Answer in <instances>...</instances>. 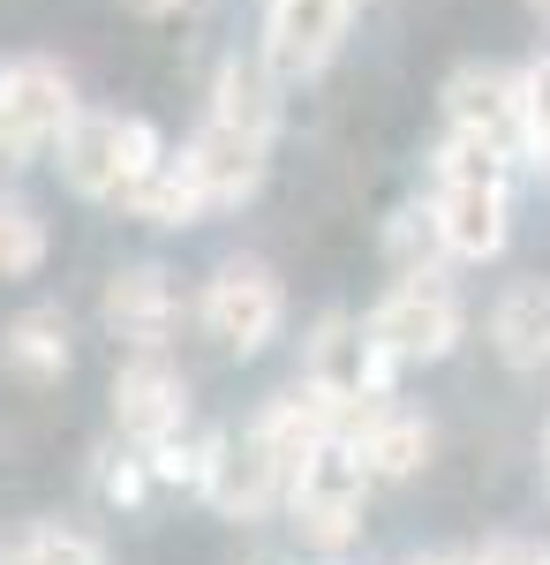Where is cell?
Wrapping results in <instances>:
<instances>
[{
    "label": "cell",
    "instance_id": "cell-1",
    "mask_svg": "<svg viewBox=\"0 0 550 565\" xmlns=\"http://www.w3.org/2000/svg\"><path fill=\"white\" fill-rule=\"evenodd\" d=\"M370 460L355 437H325L309 460L287 482V513H295V535L309 551H347L362 535V505H370Z\"/></svg>",
    "mask_w": 550,
    "mask_h": 565
},
{
    "label": "cell",
    "instance_id": "cell-2",
    "mask_svg": "<svg viewBox=\"0 0 550 565\" xmlns=\"http://www.w3.org/2000/svg\"><path fill=\"white\" fill-rule=\"evenodd\" d=\"M392 354L378 348V332L370 324H355V317H317V332H309V354H302V385H317L332 399L339 415H355V430H362V415L392 399Z\"/></svg>",
    "mask_w": 550,
    "mask_h": 565
},
{
    "label": "cell",
    "instance_id": "cell-3",
    "mask_svg": "<svg viewBox=\"0 0 550 565\" xmlns=\"http://www.w3.org/2000/svg\"><path fill=\"white\" fill-rule=\"evenodd\" d=\"M370 332H378V348L392 362H445L453 340H461V295H453V279L437 264L400 271L378 295V309H370Z\"/></svg>",
    "mask_w": 550,
    "mask_h": 565
},
{
    "label": "cell",
    "instance_id": "cell-4",
    "mask_svg": "<svg viewBox=\"0 0 550 565\" xmlns=\"http://www.w3.org/2000/svg\"><path fill=\"white\" fill-rule=\"evenodd\" d=\"M84 106H76V84H68V68L61 61H8L0 68V167H31L39 151L61 143V129L76 121Z\"/></svg>",
    "mask_w": 550,
    "mask_h": 565
},
{
    "label": "cell",
    "instance_id": "cell-5",
    "mask_svg": "<svg viewBox=\"0 0 550 565\" xmlns=\"http://www.w3.org/2000/svg\"><path fill=\"white\" fill-rule=\"evenodd\" d=\"M197 317H204V332H212L226 354H264L272 340H279V324H287V295H279V271L264 257H226L204 279V302H197Z\"/></svg>",
    "mask_w": 550,
    "mask_h": 565
},
{
    "label": "cell",
    "instance_id": "cell-6",
    "mask_svg": "<svg viewBox=\"0 0 550 565\" xmlns=\"http://www.w3.org/2000/svg\"><path fill=\"white\" fill-rule=\"evenodd\" d=\"M355 0H264V68L279 84H309L339 53Z\"/></svg>",
    "mask_w": 550,
    "mask_h": 565
},
{
    "label": "cell",
    "instance_id": "cell-7",
    "mask_svg": "<svg viewBox=\"0 0 550 565\" xmlns=\"http://www.w3.org/2000/svg\"><path fill=\"white\" fill-rule=\"evenodd\" d=\"M181 423H189V377L167 362V348H136L114 370V430L128 445H159Z\"/></svg>",
    "mask_w": 550,
    "mask_h": 565
},
{
    "label": "cell",
    "instance_id": "cell-8",
    "mask_svg": "<svg viewBox=\"0 0 550 565\" xmlns=\"http://www.w3.org/2000/svg\"><path fill=\"white\" fill-rule=\"evenodd\" d=\"M98 317H106V332H114L128 354L167 348L173 324H181V287H173L167 264H121V271L106 279V295H98Z\"/></svg>",
    "mask_w": 550,
    "mask_h": 565
},
{
    "label": "cell",
    "instance_id": "cell-9",
    "mask_svg": "<svg viewBox=\"0 0 550 565\" xmlns=\"http://www.w3.org/2000/svg\"><path fill=\"white\" fill-rule=\"evenodd\" d=\"M61 181L91 204H121L128 196V114H76L53 143Z\"/></svg>",
    "mask_w": 550,
    "mask_h": 565
},
{
    "label": "cell",
    "instance_id": "cell-10",
    "mask_svg": "<svg viewBox=\"0 0 550 565\" xmlns=\"http://www.w3.org/2000/svg\"><path fill=\"white\" fill-rule=\"evenodd\" d=\"M445 121L467 136H483V143H498V151H520L528 143V114H520V76L506 68H490V61H467L445 76Z\"/></svg>",
    "mask_w": 550,
    "mask_h": 565
},
{
    "label": "cell",
    "instance_id": "cell-11",
    "mask_svg": "<svg viewBox=\"0 0 550 565\" xmlns=\"http://www.w3.org/2000/svg\"><path fill=\"white\" fill-rule=\"evenodd\" d=\"M279 498H287V468L264 452V437L256 430L219 437L212 476H204V505H212L219 521H264Z\"/></svg>",
    "mask_w": 550,
    "mask_h": 565
},
{
    "label": "cell",
    "instance_id": "cell-12",
    "mask_svg": "<svg viewBox=\"0 0 550 565\" xmlns=\"http://www.w3.org/2000/svg\"><path fill=\"white\" fill-rule=\"evenodd\" d=\"M189 174L204 181V196H212V212H234V204H250L256 189H264V159H272V143L250 129H226V121H197V136H189Z\"/></svg>",
    "mask_w": 550,
    "mask_h": 565
},
{
    "label": "cell",
    "instance_id": "cell-13",
    "mask_svg": "<svg viewBox=\"0 0 550 565\" xmlns=\"http://www.w3.org/2000/svg\"><path fill=\"white\" fill-rule=\"evenodd\" d=\"M430 212H437V234H445V257L490 264L506 249V218H512L506 181H437Z\"/></svg>",
    "mask_w": 550,
    "mask_h": 565
},
{
    "label": "cell",
    "instance_id": "cell-14",
    "mask_svg": "<svg viewBox=\"0 0 550 565\" xmlns=\"http://www.w3.org/2000/svg\"><path fill=\"white\" fill-rule=\"evenodd\" d=\"M68 362H76V348H68V317L61 309H23V317H8V332H0V370L15 377V385H61L68 377Z\"/></svg>",
    "mask_w": 550,
    "mask_h": 565
},
{
    "label": "cell",
    "instance_id": "cell-15",
    "mask_svg": "<svg viewBox=\"0 0 550 565\" xmlns=\"http://www.w3.org/2000/svg\"><path fill=\"white\" fill-rule=\"evenodd\" d=\"M355 445H362V460H370V476H378V482H408L430 460V423H423V415H408V407H392V399H378V407L362 415Z\"/></svg>",
    "mask_w": 550,
    "mask_h": 565
},
{
    "label": "cell",
    "instance_id": "cell-16",
    "mask_svg": "<svg viewBox=\"0 0 550 565\" xmlns=\"http://www.w3.org/2000/svg\"><path fill=\"white\" fill-rule=\"evenodd\" d=\"M490 340H498V354H506L512 370H543L550 362V287L543 279H520V287L498 295Z\"/></svg>",
    "mask_w": 550,
    "mask_h": 565
},
{
    "label": "cell",
    "instance_id": "cell-17",
    "mask_svg": "<svg viewBox=\"0 0 550 565\" xmlns=\"http://www.w3.org/2000/svg\"><path fill=\"white\" fill-rule=\"evenodd\" d=\"M279 76L272 68H256V61H219V76H212V121H226V129H250L272 143V129H279Z\"/></svg>",
    "mask_w": 550,
    "mask_h": 565
},
{
    "label": "cell",
    "instance_id": "cell-18",
    "mask_svg": "<svg viewBox=\"0 0 550 565\" xmlns=\"http://www.w3.org/2000/svg\"><path fill=\"white\" fill-rule=\"evenodd\" d=\"M121 212H136L144 226H197V218L212 212V196H204V181L189 174V159H159L151 174L128 189Z\"/></svg>",
    "mask_w": 550,
    "mask_h": 565
},
{
    "label": "cell",
    "instance_id": "cell-19",
    "mask_svg": "<svg viewBox=\"0 0 550 565\" xmlns=\"http://www.w3.org/2000/svg\"><path fill=\"white\" fill-rule=\"evenodd\" d=\"M53 249V234H45V218L31 196H15V189H0V279H31Z\"/></svg>",
    "mask_w": 550,
    "mask_h": 565
},
{
    "label": "cell",
    "instance_id": "cell-20",
    "mask_svg": "<svg viewBox=\"0 0 550 565\" xmlns=\"http://www.w3.org/2000/svg\"><path fill=\"white\" fill-rule=\"evenodd\" d=\"M226 430H197V423H181V430H167L159 445H144V460H151V476L159 482H181V490H204V476H212V452Z\"/></svg>",
    "mask_w": 550,
    "mask_h": 565
},
{
    "label": "cell",
    "instance_id": "cell-21",
    "mask_svg": "<svg viewBox=\"0 0 550 565\" xmlns=\"http://www.w3.org/2000/svg\"><path fill=\"white\" fill-rule=\"evenodd\" d=\"M437 181H506V151L483 143V136H467V129H453L445 151H437Z\"/></svg>",
    "mask_w": 550,
    "mask_h": 565
},
{
    "label": "cell",
    "instance_id": "cell-22",
    "mask_svg": "<svg viewBox=\"0 0 550 565\" xmlns=\"http://www.w3.org/2000/svg\"><path fill=\"white\" fill-rule=\"evenodd\" d=\"M520 114H528V151H536V167L550 181V53H536L520 68Z\"/></svg>",
    "mask_w": 550,
    "mask_h": 565
},
{
    "label": "cell",
    "instance_id": "cell-23",
    "mask_svg": "<svg viewBox=\"0 0 550 565\" xmlns=\"http://www.w3.org/2000/svg\"><path fill=\"white\" fill-rule=\"evenodd\" d=\"M384 249H392V264L400 271H415V264H430L437 249H445V234H437V212H400L392 226H384Z\"/></svg>",
    "mask_w": 550,
    "mask_h": 565
},
{
    "label": "cell",
    "instance_id": "cell-24",
    "mask_svg": "<svg viewBox=\"0 0 550 565\" xmlns=\"http://www.w3.org/2000/svg\"><path fill=\"white\" fill-rule=\"evenodd\" d=\"M31 551H39V565H106V551L91 543L84 527H31Z\"/></svg>",
    "mask_w": 550,
    "mask_h": 565
},
{
    "label": "cell",
    "instance_id": "cell-25",
    "mask_svg": "<svg viewBox=\"0 0 550 565\" xmlns=\"http://www.w3.org/2000/svg\"><path fill=\"white\" fill-rule=\"evenodd\" d=\"M144 482H159L144 452H106V468H98V498H106V505H136Z\"/></svg>",
    "mask_w": 550,
    "mask_h": 565
},
{
    "label": "cell",
    "instance_id": "cell-26",
    "mask_svg": "<svg viewBox=\"0 0 550 565\" xmlns=\"http://www.w3.org/2000/svg\"><path fill=\"white\" fill-rule=\"evenodd\" d=\"M475 565H550V551L528 543V535H490V543L475 551Z\"/></svg>",
    "mask_w": 550,
    "mask_h": 565
},
{
    "label": "cell",
    "instance_id": "cell-27",
    "mask_svg": "<svg viewBox=\"0 0 550 565\" xmlns=\"http://www.w3.org/2000/svg\"><path fill=\"white\" fill-rule=\"evenodd\" d=\"M128 15H181V8H189V0H121Z\"/></svg>",
    "mask_w": 550,
    "mask_h": 565
},
{
    "label": "cell",
    "instance_id": "cell-28",
    "mask_svg": "<svg viewBox=\"0 0 550 565\" xmlns=\"http://www.w3.org/2000/svg\"><path fill=\"white\" fill-rule=\"evenodd\" d=\"M0 565H39V551H31V535H15V543H0Z\"/></svg>",
    "mask_w": 550,
    "mask_h": 565
},
{
    "label": "cell",
    "instance_id": "cell-29",
    "mask_svg": "<svg viewBox=\"0 0 550 565\" xmlns=\"http://www.w3.org/2000/svg\"><path fill=\"white\" fill-rule=\"evenodd\" d=\"M408 565H475V558H461V551H423V558H408Z\"/></svg>",
    "mask_w": 550,
    "mask_h": 565
},
{
    "label": "cell",
    "instance_id": "cell-30",
    "mask_svg": "<svg viewBox=\"0 0 550 565\" xmlns=\"http://www.w3.org/2000/svg\"><path fill=\"white\" fill-rule=\"evenodd\" d=\"M528 15H536V23H550V0H528Z\"/></svg>",
    "mask_w": 550,
    "mask_h": 565
},
{
    "label": "cell",
    "instance_id": "cell-31",
    "mask_svg": "<svg viewBox=\"0 0 550 565\" xmlns=\"http://www.w3.org/2000/svg\"><path fill=\"white\" fill-rule=\"evenodd\" d=\"M543 468H550V430H543Z\"/></svg>",
    "mask_w": 550,
    "mask_h": 565
}]
</instances>
